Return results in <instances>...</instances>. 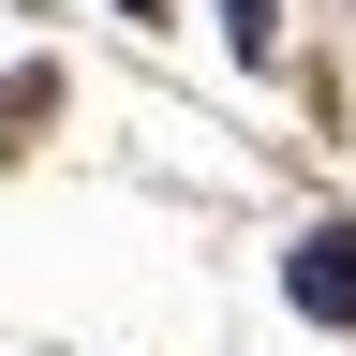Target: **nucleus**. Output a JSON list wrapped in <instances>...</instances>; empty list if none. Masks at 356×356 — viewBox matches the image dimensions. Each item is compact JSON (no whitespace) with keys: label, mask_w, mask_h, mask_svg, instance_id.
I'll return each mask as SVG.
<instances>
[{"label":"nucleus","mask_w":356,"mask_h":356,"mask_svg":"<svg viewBox=\"0 0 356 356\" xmlns=\"http://www.w3.org/2000/svg\"><path fill=\"white\" fill-rule=\"evenodd\" d=\"M222 44H238V60L267 74V60H282V0H222Z\"/></svg>","instance_id":"f03ea898"},{"label":"nucleus","mask_w":356,"mask_h":356,"mask_svg":"<svg viewBox=\"0 0 356 356\" xmlns=\"http://www.w3.org/2000/svg\"><path fill=\"white\" fill-rule=\"evenodd\" d=\"M282 297H297V327H327V341H356V222H341V208L282 238Z\"/></svg>","instance_id":"f257e3e1"},{"label":"nucleus","mask_w":356,"mask_h":356,"mask_svg":"<svg viewBox=\"0 0 356 356\" xmlns=\"http://www.w3.org/2000/svg\"><path fill=\"white\" fill-rule=\"evenodd\" d=\"M44 104H60V74H44V60H30V74H0V149H30V119H44Z\"/></svg>","instance_id":"7ed1b4c3"},{"label":"nucleus","mask_w":356,"mask_h":356,"mask_svg":"<svg viewBox=\"0 0 356 356\" xmlns=\"http://www.w3.org/2000/svg\"><path fill=\"white\" fill-rule=\"evenodd\" d=\"M104 15H134V30H163V0H104Z\"/></svg>","instance_id":"20e7f679"}]
</instances>
